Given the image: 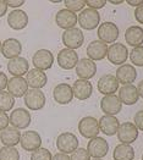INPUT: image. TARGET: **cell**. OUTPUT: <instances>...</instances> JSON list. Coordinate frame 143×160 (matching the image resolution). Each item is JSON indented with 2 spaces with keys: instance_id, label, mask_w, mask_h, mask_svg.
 Masks as SVG:
<instances>
[{
  "instance_id": "obj_1",
  "label": "cell",
  "mask_w": 143,
  "mask_h": 160,
  "mask_svg": "<svg viewBox=\"0 0 143 160\" xmlns=\"http://www.w3.org/2000/svg\"><path fill=\"white\" fill-rule=\"evenodd\" d=\"M77 22L83 29L92 31V29H94V28H97L99 26L100 13L98 12L97 10H93V9H89V8L83 9L77 16Z\"/></svg>"
},
{
  "instance_id": "obj_2",
  "label": "cell",
  "mask_w": 143,
  "mask_h": 160,
  "mask_svg": "<svg viewBox=\"0 0 143 160\" xmlns=\"http://www.w3.org/2000/svg\"><path fill=\"white\" fill-rule=\"evenodd\" d=\"M56 148L63 154H72L78 148L77 137L71 132H63L56 138Z\"/></svg>"
},
{
  "instance_id": "obj_3",
  "label": "cell",
  "mask_w": 143,
  "mask_h": 160,
  "mask_svg": "<svg viewBox=\"0 0 143 160\" xmlns=\"http://www.w3.org/2000/svg\"><path fill=\"white\" fill-rule=\"evenodd\" d=\"M108 60L114 65H124L129 58V50L122 43H113L108 47Z\"/></svg>"
},
{
  "instance_id": "obj_4",
  "label": "cell",
  "mask_w": 143,
  "mask_h": 160,
  "mask_svg": "<svg viewBox=\"0 0 143 160\" xmlns=\"http://www.w3.org/2000/svg\"><path fill=\"white\" fill-rule=\"evenodd\" d=\"M78 131L82 134V137L92 139L94 137H98L99 130V122L93 116H84L78 122Z\"/></svg>"
},
{
  "instance_id": "obj_5",
  "label": "cell",
  "mask_w": 143,
  "mask_h": 160,
  "mask_svg": "<svg viewBox=\"0 0 143 160\" xmlns=\"http://www.w3.org/2000/svg\"><path fill=\"white\" fill-rule=\"evenodd\" d=\"M83 42H84V34L79 28L74 27V28L66 29L63 33V43L67 49H71V50L78 49L82 47Z\"/></svg>"
},
{
  "instance_id": "obj_6",
  "label": "cell",
  "mask_w": 143,
  "mask_h": 160,
  "mask_svg": "<svg viewBox=\"0 0 143 160\" xmlns=\"http://www.w3.org/2000/svg\"><path fill=\"white\" fill-rule=\"evenodd\" d=\"M10 125L17 130H25L31 125V114L23 108H16L9 116Z\"/></svg>"
},
{
  "instance_id": "obj_7",
  "label": "cell",
  "mask_w": 143,
  "mask_h": 160,
  "mask_svg": "<svg viewBox=\"0 0 143 160\" xmlns=\"http://www.w3.org/2000/svg\"><path fill=\"white\" fill-rule=\"evenodd\" d=\"M87 152L93 159H102L109 152V144L102 137H94L87 144Z\"/></svg>"
},
{
  "instance_id": "obj_8",
  "label": "cell",
  "mask_w": 143,
  "mask_h": 160,
  "mask_svg": "<svg viewBox=\"0 0 143 160\" xmlns=\"http://www.w3.org/2000/svg\"><path fill=\"white\" fill-rule=\"evenodd\" d=\"M116 134L122 144H131L138 137V128L133 125V122H124L119 126Z\"/></svg>"
},
{
  "instance_id": "obj_9",
  "label": "cell",
  "mask_w": 143,
  "mask_h": 160,
  "mask_svg": "<svg viewBox=\"0 0 143 160\" xmlns=\"http://www.w3.org/2000/svg\"><path fill=\"white\" fill-rule=\"evenodd\" d=\"M32 64L34 65V68H38L40 71L49 70L54 64V55L48 49H39L32 58Z\"/></svg>"
},
{
  "instance_id": "obj_10",
  "label": "cell",
  "mask_w": 143,
  "mask_h": 160,
  "mask_svg": "<svg viewBox=\"0 0 143 160\" xmlns=\"http://www.w3.org/2000/svg\"><path fill=\"white\" fill-rule=\"evenodd\" d=\"M45 94L40 89H28L25 94V104L29 110H40L45 105Z\"/></svg>"
},
{
  "instance_id": "obj_11",
  "label": "cell",
  "mask_w": 143,
  "mask_h": 160,
  "mask_svg": "<svg viewBox=\"0 0 143 160\" xmlns=\"http://www.w3.org/2000/svg\"><path fill=\"white\" fill-rule=\"evenodd\" d=\"M20 144L26 152H34L42 147V137L36 131H26L21 134Z\"/></svg>"
},
{
  "instance_id": "obj_12",
  "label": "cell",
  "mask_w": 143,
  "mask_h": 160,
  "mask_svg": "<svg viewBox=\"0 0 143 160\" xmlns=\"http://www.w3.org/2000/svg\"><path fill=\"white\" fill-rule=\"evenodd\" d=\"M98 37L105 44L114 43L119 38V27L114 22H104L98 26Z\"/></svg>"
},
{
  "instance_id": "obj_13",
  "label": "cell",
  "mask_w": 143,
  "mask_h": 160,
  "mask_svg": "<svg viewBox=\"0 0 143 160\" xmlns=\"http://www.w3.org/2000/svg\"><path fill=\"white\" fill-rule=\"evenodd\" d=\"M97 72V64L91 59H81L76 65V75L79 80H91Z\"/></svg>"
},
{
  "instance_id": "obj_14",
  "label": "cell",
  "mask_w": 143,
  "mask_h": 160,
  "mask_svg": "<svg viewBox=\"0 0 143 160\" xmlns=\"http://www.w3.org/2000/svg\"><path fill=\"white\" fill-rule=\"evenodd\" d=\"M53 98L58 104L66 105L72 102L74 99V93H72V87L67 83H60L55 86L53 91Z\"/></svg>"
},
{
  "instance_id": "obj_15",
  "label": "cell",
  "mask_w": 143,
  "mask_h": 160,
  "mask_svg": "<svg viewBox=\"0 0 143 160\" xmlns=\"http://www.w3.org/2000/svg\"><path fill=\"white\" fill-rule=\"evenodd\" d=\"M58 65L64 68V70H72L74 67H76L78 62V54L75 50L71 49H63L58 54Z\"/></svg>"
},
{
  "instance_id": "obj_16",
  "label": "cell",
  "mask_w": 143,
  "mask_h": 160,
  "mask_svg": "<svg viewBox=\"0 0 143 160\" xmlns=\"http://www.w3.org/2000/svg\"><path fill=\"white\" fill-rule=\"evenodd\" d=\"M121 108H122V103L115 94L104 95L103 99L100 100V109L103 110V112H105V115L115 116L121 111Z\"/></svg>"
},
{
  "instance_id": "obj_17",
  "label": "cell",
  "mask_w": 143,
  "mask_h": 160,
  "mask_svg": "<svg viewBox=\"0 0 143 160\" xmlns=\"http://www.w3.org/2000/svg\"><path fill=\"white\" fill-rule=\"evenodd\" d=\"M8 71H9V73L13 75V77H23V75H26L29 71V64H28L26 58L17 56L15 59L9 60Z\"/></svg>"
},
{
  "instance_id": "obj_18",
  "label": "cell",
  "mask_w": 143,
  "mask_h": 160,
  "mask_svg": "<svg viewBox=\"0 0 143 160\" xmlns=\"http://www.w3.org/2000/svg\"><path fill=\"white\" fill-rule=\"evenodd\" d=\"M22 52V44L16 38H8L1 43V54L5 59H15Z\"/></svg>"
},
{
  "instance_id": "obj_19",
  "label": "cell",
  "mask_w": 143,
  "mask_h": 160,
  "mask_svg": "<svg viewBox=\"0 0 143 160\" xmlns=\"http://www.w3.org/2000/svg\"><path fill=\"white\" fill-rule=\"evenodd\" d=\"M55 23L65 31L74 28L77 23V15L67 9H63L55 15Z\"/></svg>"
},
{
  "instance_id": "obj_20",
  "label": "cell",
  "mask_w": 143,
  "mask_h": 160,
  "mask_svg": "<svg viewBox=\"0 0 143 160\" xmlns=\"http://www.w3.org/2000/svg\"><path fill=\"white\" fill-rule=\"evenodd\" d=\"M108 54V44L102 40H93L87 47V55L92 61H100Z\"/></svg>"
},
{
  "instance_id": "obj_21",
  "label": "cell",
  "mask_w": 143,
  "mask_h": 160,
  "mask_svg": "<svg viewBox=\"0 0 143 160\" xmlns=\"http://www.w3.org/2000/svg\"><path fill=\"white\" fill-rule=\"evenodd\" d=\"M26 82L28 87L33 89H40L47 84L48 77L44 71H40L38 68H32L26 73Z\"/></svg>"
},
{
  "instance_id": "obj_22",
  "label": "cell",
  "mask_w": 143,
  "mask_h": 160,
  "mask_svg": "<svg viewBox=\"0 0 143 160\" xmlns=\"http://www.w3.org/2000/svg\"><path fill=\"white\" fill-rule=\"evenodd\" d=\"M8 25L15 31H21L28 25V15L23 10H13L8 15Z\"/></svg>"
},
{
  "instance_id": "obj_23",
  "label": "cell",
  "mask_w": 143,
  "mask_h": 160,
  "mask_svg": "<svg viewBox=\"0 0 143 160\" xmlns=\"http://www.w3.org/2000/svg\"><path fill=\"white\" fill-rule=\"evenodd\" d=\"M71 87H72L74 97L77 98L78 100H86L93 93V86L89 81L77 80L74 82V84Z\"/></svg>"
},
{
  "instance_id": "obj_24",
  "label": "cell",
  "mask_w": 143,
  "mask_h": 160,
  "mask_svg": "<svg viewBox=\"0 0 143 160\" xmlns=\"http://www.w3.org/2000/svg\"><path fill=\"white\" fill-rule=\"evenodd\" d=\"M27 91H28V84L25 77H13L8 82V92L13 98L25 97Z\"/></svg>"
},
{
  "instance_id": "obj_25",
  "label": "cell",
  "mask_w": 143,
  "mask_h": 160,
  "mask_svg": "<svg viewBox=\"0 0 143 160\" xmlns=\"http://www.w3.org/2000/svg\"><path fill=\"white\" fill-rule=\"evenodd\" d=\"M119 99L125 105H133L138 102L140 95L137 92L136 86L133 84H124L119 89Z\"/></svg>"
},
{
  "instance_id": "obj_26",
  "label": "cell",
  "mask_w": 143,
  "mask_h": 160,
  "mask_svg": "<svg viewBox=\"0 0 143 160\" xmlns=\"http://www.w3.org/2000/svg\"><path fill=\"white\" fill-rule=\"evenodd\" d=\"M98 91L103 95L114 94L119 89V82L114 75H104L98 81Z\"/></svg>"
},
{
  "instance_id": "obj_27",
  "label": "cell",
  "mask_w": 143,
  "mask_h": 160,
  "mask_svg": "<svg viewBox=\"0 0 143 160\" xmlns=\"http://www.w3.org/2000/svg\"><path fill=\"white\" fill-rule=\"evenodd\" d=\"M116 80L122 84H132V82L137 78V71L133 65L124 64L116 70Z\"/></svg>"
},
{
  "instance_id": "obj_28",
  "label": "cell",
  "mask_w": 143,
  "mask_h": 160,
  "mask_svg": "<svg viewBox=\"0 0 143 160\" xmlns=\"http://www.w3.org/2000/svg\"><path fill=\"white\" fill-rule=\"evenodd\" d=\"M21 132L15 127H6L0 132V141L4 147H16L20 143Z\"/></svg>"
},
{
  "instance_id": "obj_29",
  "label": "cell",
  "mask_w": 143,
  "mask_h": 160,
  "mask_svg": "<svg viewBox=\"0 0 143 160\" xmlns=\"http://www.w3.org/2000/svg\"><path fill=\"white\" fill-rule=\"evenodd\" d=\"M99 122V130L106 136H114L116 134L120 122L117 120V118L111 116V115H104L103 118H100Z\"/></svg>"
},
{
  "instance_id": "obj_30",
  "label": "cell",
  "mask_w": 143,
  "mask_h": 160,
  "mask_svg": "<svg viewBox=\"0 0 143 160\" xmlns=\"http://www.w3.org/2000/svg\"><path fill=\"white\" fill-rule=\"evenodd\" d=\"M125 40L132 48L141 47L143 44V28L141 26H131L125 32Z\"/></svg>"
},
{
  "instance_id": "obj_31",
  "label": "cell",
  "mask_w": 143,
  "mask_h": 160,
  "mask_svg": "<svg viewBox=\"0 0 143 160\" xmlns=\"http://www.w3.org/2000/svg\"><path fill=\"white\" fill-rule=\"evenodd\" d=\"M113 158L114 160H133L135 158V150L130 144H117L114 148V153H113Z\"/></svg>"
},
{
  "instance_id": "obj_32",
  "label": "cell",
  "mask_w": 143,
  "mask_h": 160,
  "mask_svg": "<svg viewBox=\"0 0 143 160\" xmlns=\"http://www.w3.org/2000/svg\"><path fill=\"white\" fill-rule=\"evenodd\" d=\"M15 105V98L6 91L0 92V111L8 112Z\"/></svg>"
},
{
  "instance_id": "obj_33",
  "label": "cell",
  "mask_w": 143,
  "mask_h": 160,
  "mask_svg": "<svg viewBox=\"0 0 143 160\" xmlns=\"http://www.w3.org/2000/svg\"><path fill=\"white\" fill-rule=\"evenodd\" d=\"M0 160H20V153L15 147H3L0 149Z\"/></svg>"
},
{
  "instance_id": "obj_34",
  "label": "cell",
  "mask_w": 143,
  "mask_h": 160,
  "mask_svg": "<svg viewBox=\"0 0 143 160\" xmlns=\"http://www.w3.org/2000/svg\"><path fill=\"white\" fill-rule=\"evenodd\" d=\"M130 59L135 66H143V45L132 49L130 53Z\"/></svg>"
},
{
  "instance_id": "obj_35",
  "label": "cell",
  "mask_w": 143,
  "mask_h": 160,
  "mask_svg": "<svg viewBox=\"0 0 143 160\" xmlns=\"http://www.w3.org/2000/svg\"><path fill=\"white\" fill-rule=\"evenodd\" d=\"M66 9L72 11V12H77V11H82L84 5H86V0H65L64 1Z\"/></svg>"
},
{
  "instance_id": "obj_36",
  "label": "cell",
  "mask_w": 143,
  "mask_h": 160,
  "mask_svg": "<svg viewBox=\"0 0 143 160\" xmlns=\"http://www.w3.org/2000/svg\"><path fill=\"white\" fill-rule=\"evenodd\" d=\"M52 158L53 155L49 152V149L42 147L34 152H32V155H31V160H52Z\"/></svg>"
},
{
  "instance_id": "obj_37",
  "label": "cell",
  "mask_w": 143,
  "mask_h": 160,
  "mask_svg": "<svg viewBox=\"0 0 143 160\" xmlns=\"http://www.w3.org/2000/svg\"><path fill=\"white\" fill-rule=\"evenodd\" d=\"M71 160H91V155L88 154L87 149L84 148H77L70 157Z\"/></svg>"
},
{
  "instance_id": "obj_38",
  "label": "cell",
  "mask_w": 143,
  "mask_h": 160,
  "mask_svg": "<svg viewBox=\"0 0 143 160\" xmlns=\"http://www.w3.org/2000/svg\"><path fill=\"white\" fill-rule=\"evenodd\" d=\"M105 4H106V0H86V5H88V8L93 10L104 8Z\"/></svg>"
},
{
  "instance_id": "obj_39",
  "label": "cell",
  "mask_w": 143,
  "mask_h": 160,
  "mask_svg": "<svg viewBox=\"0 0 143 160\" xmlns=\"http://www.w3.org/2000/svg\"><path fill=\"white\" fill-rule=\"evenodd\" d=\"M133 125L138 130L143 131V110H140V111L136 112V115L133 118Z\"/></svg>"
},
{
  "instance_id": "obj_40",
  "label": "cell",
  "mask_w": 143,
  "mask_h": 160,
  "mask_svg": "<svg viewBox=\"0 0 143 160\" xmlns=\"http://www.w3.org/2000/svg\"><path fill=\"white\" fill-rule=\"evenodd\" d=\"M10 121H9V116L6 115V112L0 111V132L3 130H5L6 127H9Z\"/></svg>"
},
{
  "instance_id": "obj_41",
  "label": "cell",
  "mask_w": 143,
  "mask_h": 160,
  "mask_svg": "<svg viewBox=\"0 0 143 160\" xmlns=\"http://www.w3.org/2000/svg\"><path fill=\"white\" fill-rule=\"evenodd\" d=\"M8 82H9V78L6 77V75L3 71H0V92L8 87Z\"/></svg>"
},
{
  "instance_id": "obj_42",
  "label": "cell",
  "mask_w": 143,
  "mask_h": 160,
  "mask_svg": "<svg viewBox=\"0 0 143 160\" xmlns=\"http://www.w3.org/2000/svg\"><path fill=\"white\" fill-rule=\"evenodd\" d=\"M5 2L8 6H11L13 9H16V8L22 6L25 4V0H5Z\"/></svg>"
},
{
  "instance_id": "obj_43",
  "label": "cell",
  "mask_w": 143,
  "mask_h": 160,
  "mask_svg": "<svg viewBox=\"0 0 143 160\" xmlns=\"http://www.w3.org/2000/svg\"><path fill=\"white\" fill-rule=\"evenodd\" d=\"M135 17H136V20L143 25V4L142 5H140L137 9H136V11H135Z\"/></svg>"
},
{
  "instance_id": "obj_44",
  "label": "cell",
  "mask_w": 143,
  "mask_h": 160,
  "mask_svg": "<svg viewBox=\"0 0 143 160\" xmlns=\"http://www.w3.org/2000/svg\"><path fill=\"white\" fill-rule=\"evenodd\" d=\"M52 160H71L67 154H63V153H56L55 155H53Z\"/></svg>"
},
{
  "instance_id": "obj_45",
  "label": "cell",
  "mask_w": 143,
  "mask_h": 160,
  "mask_svg": "<svg viewBox=\"0 0 143 160\" xmlns=\"http://www.w3.org/2000/svg\"><path fill=\"white\" fill-rule=\"evenodd\" d=\"M6 11H8V5H6L5 0H0V17L6 15Z\"/></svg>"
},
{
  "instance_id": "obj_46",
  "label": "cell",
  "mask_w": 143,
  "mask_h": 160,
  "mask_svg": "<svg viewBox=\"0 0 143 160\" xmlns=\"http://www.w3.org/2000/svg\"><path fill=\"white\" fill-rule=\"evenodd\" d=\"M129 5H131V6H140V5H142L143 4V0H127L126 1Z\"/></svg>"
},
{
  "instance_id": "obj_47",
  "label": "cell",
  "mask_w": 143,
  "mask_h": 160,
  "mask_svg": "<svg viewBox=\"0 0 143 160\" xmlns=\"http://www.w3.org/2000/svg\"><path fill=\"white\" fill-rule=\"evenodd\" d=\"M137 88V92H138V95L141 97V98H143V80L138 83V86L136 87Z\"/></svg>"
},
{
  "instance_id": "obj_48",
  "label": "cell",
  "mask_w": 143,
  "mask_h": 160,
  "mask_svg": "<svg viewBox=\"0 0 143 160\" xmlns=\"http://www.w3.org/2000/svg\"><path fill=\"white\" fill-rule=\"evenodd\" d=\"M109 2L113 4V5H120V4L124 2V0H109Z\"/></svg>"
},
{
  "instance_id": "obj_49",
  "label": "cell",
  "mask_w": 143,
  "mask_h": 160,
  "mask_svg": "<svg viewBox=\"0 0 143 160\" xmlns=\"http://www.w3.org/2000/svg\"><path fill=\"white\" fill-rule=\"evenodd\" d=\"M0 54H1V42H0Z\"/></svg>"
},
{
  "instance_id": "obj_50",
  "label": "cell",
  "mask_w": 143,
  "mask_h": 160,
  "mask_svg": "<svg viewBox=\"0 0 143 160\" xmlns=\"http://www.w3.org/2000/svg\"><path fill=\"white\" fill-rule=\"evenodd\" d=\"M92 160H103V159H92Z\"/></svg>"
},
{
  "instance_id": "obj_51",
  "label": "cell",
  "mask_w": 143,
  "mask_h": 160,
  "mask_svg": "<svg viewBox=\"0 0 143 160\" xmlns=\"http://www.w3.org/2000/svg\"><path fill=\"white\" fill-rule=\"evenodd\" d=\"M142 160H143V154H142Z\"/></svg>"
}]
</instances>
